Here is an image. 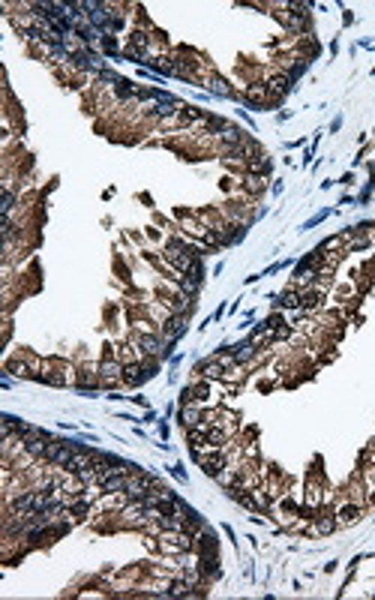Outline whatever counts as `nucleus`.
I'll list each match as a JSON object with an SVG mask.
<instances>
[{"mask_svg": "<svg viewBox=\"0 0 375 600\" xmlns=\"http://www.w3.org/2000/svg\"><path fill=\"white\" fill-rule=\"evenodd\" d=\"M267 90H270V93H273L276 99H282L285 93L291 90V75H276V78H273L270 84H267Z\"/></svg>", "mask_w": 375, "mask_h": 600, "instance_id": "f257e3e1", "label": "nucleus"}, {"mask_svg": "<svg viewBox=\"0 0 375 600\" xmlns=\"http://www.w3.org/2000/svg\"><path fill=\"white\" fill-rule=\"evenodd\" d=\"M120 372H123V366L117 363V360H105L102 366H99V375H102V381H117L120 378Z\"/></svg>", "mask_w": 375, "mask_h": 600, "instance_id": "f03ea898", "label": "nucleus"}, {"mask_svg": "<svg viewBox=\"0 0 375 600\" xmlns=\"http://www.w3.org/2000/svg\"><path fill=\"white\" fill-rule=\"evenodd\" d=\"M126 483H129V480L123 477V471H120V474H111V477H105V480H99V486H102L105 492H123V489H126Z\"/></svg>", "mask_w": 375, "mask_h": 600, "instance_id": "7ed1b4c3", "label": "nucleus"}, {"mask_svg": "<svg viewBox=\"0 0 375 600\" xmlns=\"http://www.w3.org/2000/svg\"><path fill=\"white\" fill-rule=\"evenodd\" d=\"M183 330H186L183 315H174V318H168V321H165V336H168V339H177Z\"/></svg>", "mask_w": 375, "mask_h": 600, "instance_id": "20e7f679", "label": "nucleus"}, {"mask_svg": "<svg viewBox=\"0 0 375 600\" xmlns=\"http://www.w3.org/2000/svg\"><path fill=\"white\" fill-rule=\"evenodd\" d=\"M147 375H150V372H144V369H141V366H135V363L123 369V378H126L129 384H141V381H144Z\"/></svg>", "mask_w": 375, "mask_h": 600, "instance_id": "39448f33", "label": "nucleus"}, {"mask_svg": "<svg viewBox=\"0 0 375 600\" xmlns=\"http://www.w3.org/2000/svg\"><path fill=\"white\" fill-rule=\"evenodd\" d=\"M264 96H267V87H264V84H252V87L246 90V99L252 102V105H264Z\"/></svg>", "mask_w": 375, "mask_h": 600, "instance_id": "423d86ee", "label": "nucleus"}, {"mask_svg": "<svg viewBox=\"0 0 375 600\" xmlns=\"http://www.w3.org/2000/svg\"><path fill=\"white\" fill-rule=\"evenodd\" d=\"M219 135H222L225 144H240V141H243V132H240V129H234V126H225Z\"/></svg>", "mask_w": 375, "mask_h": 600, "instance_id": "0eeeda50", "label": "nucleus"}, {"mask_svg": "<svg viewBox=\"0 0 375 600\" xmlns=\"http://www.w3.org/2000/svg\"><path fill=\"white\" fill-rule=\"evenodd\" d=\"M210 93H216V96H231V87H228L222 78H213V81H210Z\"/></svg>", "mask_w": 375, "mask_h": 600, "instance_id": "6e6552de", "label": "nucleus"}, {"mask_svg": "<svg viewBox=\"0 0 375 600\" xmlns=\"http://www.w3.org/2000/svg\"><path fill=\"white\" fill-rule=\"evenodd\" d=\"M177 105H180V102H162V105H156V108H153V117H168V114H174Z\"/></svg>", "mask_w": 375, "mask_h": 600, "instance_id": "1a4fd4ad", "label": "nucleus"}, {"mask_svg": "<svg viewBox=\"0 0 375 600\" xmlns=\"http://www.w3.org/2000/svg\"><path fill=\"white\" fill-rule=\"evenodd\" d=\"M141 351H147V354H159V339H156V336H141Z\"/></svg>", "mask_w": 375, "mask_h": 600, "instance_id": "9d476101", "label": "nucleus"}, {"mask_svg": "<svg viewBox=\"0 0 375 600\" xmlns=\"http://www.w3.org/2000/svg\"><path fill=\"white\" fill-rule=\"evenodd\" d=\"M246 357H252V342H243V345L234 348V360H237V363L246 360Z\"/></svg>", "mask_w": 375, "mask_h": 600, "instance_id": "9b49d317", "label": "nucleus"}, {"mask_svg": "<svg viewBox=\"0 0 375 600\" xmlns=\"http://www.w3.org/2000/svg\"><path fill=\"white\" fill-rule=\"evenodd\" d=\"M279 303H282V306H288V309H294V306H300V297H297L294 291H285V294L279 297Z\"/></svg>", "mask_w": 375, "mask_h": 600, "instance_id": "f8f14e48", "label": "nucleus"}, {"mask_svg": "<svg viewBox=\"0 0 375 600\" xmlns=\"http://www.w3.org/2000/svg\"><path fill=\"white\" fill-rule=\"evenodd\" d=\"M357 513H360L357 507H342V510H339V519H342V522H354Z\"/></svg>", "mask_w": 375, "mask_h": 600, "instance_id": "ddd939ff", "label": "nucleus"}, {"mask_svg": "<svg viewBox=\"0 0 375 600\" xmlns=\"http://www.w3.org/2000/svg\"><path fill=\"white\" fill-rule=\"evenodd\" d=\"M12 204H15V195L6 189L3 192V204H0V210H3V216H9V210H12Z\"/></svg>", "mask_w": 375, "mask_h": 600, "instance_id": "4468645a", "label": "nucleus"}, {"mask_svg": "<svg viewBox=\"0 0 375 600\" xmlns=\"http://www.w3.org/2000/svg\"><path fill=\"white\" fill-rule=\"evenodd\" d=\"M180 417H183V423H186V426H192V423H198V411H195V408H183V414H180Z\"/></svg>", "mask_w": 375, "mask_h": 600, "instance_id": "2eb2a0df", "label": "nucleus"}, {"mask_svg": "<svg viewBox=\"0 0 375 600\" xmlns=\"http://www.w3.org/2000/svg\"><path fill=\"white\" fill-rule=\"evenodd\" d=\"M204 375H207V378H219V375H222V366H219V363H207V366H204Z\"/></svg>", "mask_w": 375, "mask_h": 600, "instance_id": "dca6fc26", "label": "nucleus"}, {"mask_svg": "<svg viewBox=\"0 0 375 600\" xmlns=\"http://www.w3.org/2000/svg\"><path fill=\"white\" fill-rule=\"evenodd\" d=\"M219 468H222V459H207V462H204V471H207V474H219Z\"/></svg>", "mask_w": 375, "mask_h": 600, "instance_id": "f3484780", "label": "nucleus"}, {"mask_svg": "<svg viewBox=\"0 0 375 600\" xmlns=\"http://www.w3.org/2000/svg\"><path fill=\"white\" fill-rule=\"evenodd\" d=\"M318 300H321V294H318V291H309L306 297L300 300V303H303V306H318Z\"/></svg>", "mask_w": 375, "mask_h": 600, "instance_id": "a211bd4d", "label": "nucleus"}, {"mask_svg": "<svg viewBox=\"0 0 375 600\" xmlns=\"http://www.w3.org/2000/svg\"><path fill=\"white\" fill-rule=\"evenodd\" d=\"M333 525H336L333 519H321V522H318V531H321V534H330V531H333Z\"/></svg>", "mask_w": 375, "mask_h": 600, "instance_id": "6ab92c4d", "label": "nucleus"}, {"mask_svg": "<svg viewBox=\"0 0 375 600\" xmlns=\"http://www.w3.org/2000/svg\"><path fill=\"white\" fill-rule=\"evenodd\" d=\"M102 48L108 51V54H117V45H114V39H111V36H102Z\"/></svg>", "mask_w": 375, "mask_h": 600, "instance_id": "aec40b11", "label": "nucleus"}, {"mask_svg": "<svg viewBox=\"0 0 375 600\" xmlns=\"http://www.w3.org/2000/svg\"><path fill=\"white\" fill-rule=\"evenodd\" d=\"M9 372H15V375H27V366L15 360V363H9Z\"/></svg>", "mask_w": 375, "mask_h": 600, "instance_id": "412c9836", "label": "nucleus"}]
</instances>
